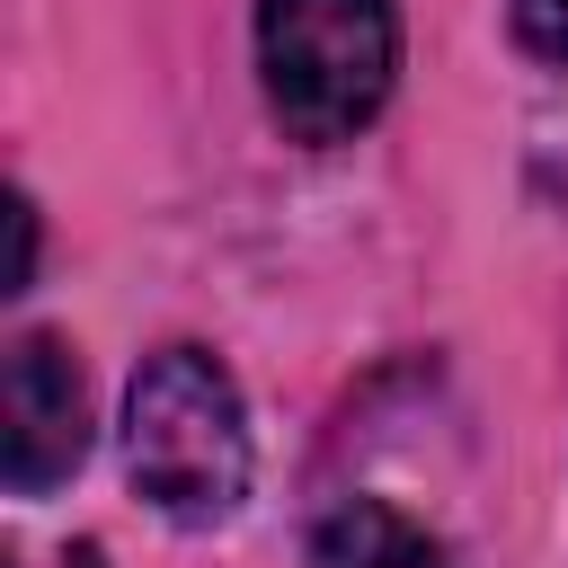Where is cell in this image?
<instances>
[{
	"instance_id": "5b68a950",
	"label": "cell",
	"mask_w": 568,
	"mask_h": 568,
	"mask_svg": "<svg viewBox=\"0 0 568 568\" xmlns=\"http://www.w3.org/2000/svg\"><path fill=\"white\" fill-rule=\"evenodd\" d=\"M515 27H524V44H532V53L568 62V0H515Z\"/></svg>"
},
{
	"instance_id": "3957f363",
	"label": "cell",
	"mask_w": 568,
	"mask_h": 568,
	"mask_svg": "<svg viewBox=\"0 0 568 568\" xmlns=\"http://www.w3.org/2000/svg\"><path fill=\"white\" fill-rule=\"evenodd\" d=\"M89 453V390L53 328H27L0 364V470L18 497H44Z\"/></svg>"
},
{
	"instance_id": "8992f818",
	"label": "cell",
	"mask_w": 568,
	"mask_h": 568,
	"mask_svg": "<svg viewBox=\"0 0 568 568\" xmlns=\"http://www.w3.org/2000/svg\"><path fill=\"white\" fill-rule=\"evenodd\" d=\"M9 231H18V248H9V293L36 275V204L27 195H9Z\"/></svg>"
},
{
	"instance_id": "277c9868",
	"label": "cell",
	"mask_w": 568,
	"mask_h": 568,
	"mask_svg": "<svg viewBox=\"0 0 568 568\" xmlns=\"http://www.w3.org/2000/svg\"><path fill=\"white\" fill-rule=\"evenodd\" d=\"M311 568H453V550H444L426 524H408L399 506H382V497H346V506L320 524Z\"/></svg>"
},
{
	"instance_id": "7a4b0ae2",
	"label": "cell",
	"mask_w": 568,
	"mask_h": 568,
	"mask_svg": "<svg viewBox=\"0 0 568 568\" xmlns=\"http://www.w3.org/2000/svg\"><path fill=\"white\" fill-rule=\"evenodd\" d=\"M257 80L293 142H346L399 80L390 0H257Z\"/></svg>"
},
{
	"instance_id": "6da1fadb",
	"label": "cell",
	"mask_w": 568,
	"mask_h": 568,
	"mask_svg": "<svg viewBox=\"0 0 568 568\" xmlns=\"http://www.w3.org/2000/svg\"><path fill=\"white\" fill-rule=\"evenodd\" d=\"M124 470L169 524H222L248 497V408L204 346L142 355L124 390Z\"/></svg>"
}]
</instances>
